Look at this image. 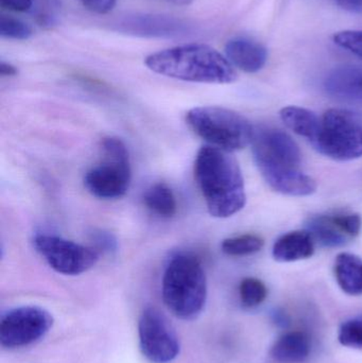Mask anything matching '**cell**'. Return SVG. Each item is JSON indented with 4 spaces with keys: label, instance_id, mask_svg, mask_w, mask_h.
<instances>
[{
    "label": "cell",
    "instance_id": "obj_32",
    "mask_svg": "<svg viewBox=\"0 0 362 363\" xmlns=\"http://www.w3.org/2000/svg\"><path fill=\"white\" fill-rule=\"evenodd\" d=\"M165 1L176 4V6H189V4H193L195 0H165Z\"/></svg>",
    "mask_w": 362,
    "mask_h": 363
},
{
    "label": "cell",
    "instance_id": "obj_21",
    "mask_svg": "<svg viewBox=\"0 0 362 363\" xmlns=\"http://www.w3.org/2000/svg\"><path fill=\"white\" fill-rule=\"evenodd\" d=\"M268 289L261 279L247 277L239 286V296L242 304L247 308H255L265 302Z\"/></svg>",
    "mask_w": 362,
    "mask_h": 363
},
{
    "label": "cell",
    "instance_id": "obj_5",
    "mask_svg": "<svg viewBox=\"0 0 362 363\" xmlns=\"http://www.w3.org/2000/svg\"><path fill=\"white\" fill-rule=\"evenodd\" d=\"M191 130L210 146L233 152L252 143L254 128L235 111L220 106H198L186 115Z\"/></svg>",
    "mask_w": 362,
    "mask_h": 363
},
{
    "label": "cell",
    "instance_id": "obj_6",
    "mask_svg": "<svg viewBox=\"0 0 362 363\" xmlns=\"http://www.w3.org/2000/svg\"><path fill=\"white\" fill-rule=\"evenodd\" d=\"M312 145L321 155L335 161L359 159L362 157V114L348 108L327 111Z\"/></svg>",
    "mask_w": 362,
    "mask_h": 363
},
{
    "label": "cell",
    "instance_id": "obj_11",
    "mask_svg": "<svg viewBox=\"0 0 362 363\" xmlns=\"http://www.w3.org/2000/svg\"><path fill=\"white\" fill-rule=\"evenodd\" d=\"M121 30L130 34L149 38H171L185 34L186 23L164 15H135L120 23Z\"/></svg>",
    "mask_w": 362,
    "mask_h": 363
},
{
    "label": "cell",
    "instance_id": "obj_13",
    "mask_svg": "<svg viewBox=\"0 0 362 363\" xmlns=\"http://www.w3.org/2000/svg\"><path fill=\"white\" fill-rule=\"evenodd\" d=\"M324 87L329 95L338 99L362 104V68H336L325 79Z\"/></svg>",
    "mask_w": 362,
    "mask_h": 363
},
{
    "label": "cell",
    "instance_id": "obj_7",
    "mask_svg": "<svg viewBox=\"0 0 362 363\" xmlns=\"http://www.w3.org/2000/svg\"><path fill=\"white\" fill-rule=\"evenodd\" d=\"M103 161L89 169L84 185L96 198L114 200L125 196L131 184L129 151L123 140L106 138L102 140Z\"/></svg>",
    "mask_w": 362,
    "mask_h": 363
},
{
    "label": "cell",
    "instance_id": "obj_26",
    "mask_svg": "<svg viewBox=\"0 0 362 363\" xmlns=\"http://www.w3.org/2000/svg\"><path fill=\"white\" fill-rule=\"evenodd\" d=\"M59 8V0H38V4L32 10H35L36 21L40 25L50 26L57 17Z\"/></svg>",
    "mask_w": 362,
    "mask_h": 363
},
{
    "label": "cell",
    "instance_id": "obj_22",
    "mask_svg": "<svg viewBox=\"0 0 362 363\" xmlns=\"http://www.w3.org/2000/svg\"><path fill=\"white\" fill-rule=\"evenodd\" d=\"M338 341L344 347L362 350V315L342 323L338 333Z\"/></svg>",
    "mask_w": 362,
    "mask_h": 363
},
{
    "label": "cell",
    "instance_id": "obj_17",
    "mask_svg": "<svg viewBox=\"0 0 362 363\" xmlns=\"http://www.w3.org/2000/svg\"><path fill=\"white\" fill-rule=\"evenodd\" d=\"M283 123L298 135L315 142L320 130L321 118L314 112L300 106H286L281 111Z\"/></svg>",
    "mask_w": 362,
    "mask_h": 363
},
{
    "label": "cell",
    "instance_id": "obj_15",
    "mask_svg": "<svg viewBox=\"0 0 362 363\" xmlns=\"http://www.w3.org/2000/svg\"><path fill=\"white\" fill-rule=\"evenodd\" d=\"M315 253V241L308 230H295L278 239L273 245L274 259L293 262L307 259Z\"/></svg>",
    "mask_w": 362,
    "mask_h": 363
},
{
    "label": "cell",
    "instance_id": "obj_4",
    "mask_svg": "<svg viewBox=\"0 0 362 363\" xmlns=\"http://www.w3.org/2000/svg\"><path fill=\"white\" fill-rule=\"evenodd\" d=\"M162 294L174 317L185 321L196 319L208 298V281L200 260L186 254L172 258L164 273Z\"/></svg>",
    "mask_w": 362,
    "mask_h": 363
},
{
    "label": "cell",
    "instance_id": "obj_2",
    "mask_svg": "<svg viewBox=\"0 0 362 363\" xmlns=\"http://www.w3.org/2000/svg\"><path fill=\"white\" fill-rule=\"evenodd\" d=\"M195 178L213 217H232L246 205L242 170L227 151L202 147L196 157Z\"/></svg>",
    "mask_w": 362,
    "mask_h": 363
},
{
    "label": "cell",
    "instance_id": "obj_18",
    "mask_svg": "<svg viewBox=\"0 0 362 363\" xmlns=\"http://www.w3.org/2000/svg\"><path fill=\"white\" fill-rule=\"evenodd\" d=\"M308 232L312 234L314 240L318 241L324 247H342L350 240L334 221L333 215H321L312 218L308 223Z\"/></svg>",
    "mask_w": 362,
    "mask_h": 363
},
{
    "label": "cell",
    "instance_id": "obj_10",
    "mask_svg": "<svg viewBox=\"0 0 362 363\" xmlns=\"http://www.w3.org/2000/svg\"><path fill=\"white\" fill-rule=\"evenodd\" d=\"M138 338L140 351L150 362L170 363L180 354V341L174 326L155 307H148L140 315Z\"/></svg>",
    "mask_w": 362,
    "mask_h": 363
},
{
    "label": "cell",
    "instance_id": "obj_9",
    "mask_svg": "<svg viewBox=\"0 0 362 363\" xmlns=\"http://www.w3.org/2000/svg\"><path fill=\"white\" fill-rule=\"evenodd\" d=\"M34 247L51 269L63 275H80L91 270L99 260V252L94 247L79 245L53 235H38Z\"/></svg>",
    "mask_w": 362,
    "mask_h": 363
},
{
    "label": "cell",
    "instance_id": "obj_24",
    "mask_svg": "<svg viewBox=\"0 0 362 363\" xmlns=\"http://www.w3.org/2000/svg\"><path fill=\"white\" fill-rule=\"evenodd\" d=\"M334 42L362 59V30H346L334 36Z\"/></svg>",
    "mask_w": 362,
    "mask_h": 363
},
{
    "label": "cell",
    "instance_id": "obj_25",
    "mask_svg": "<svg viewBox=\"0 0 362 363\" xmlns=\"http://www.w3.org/2000/svg\"><path fill=\"white\" fill-rule=\"evenodd\" d=\"M333 218L349 238H355L361 234L362 219L358 213H337L333 215Z\"/></svg>",
    "mask_w": 362,
    "mask_h": 363
},
{
    "label": "cell",
    "instance_id": "obj_30",
    "mask_svg": "<svg viewBox=\"0 0 362 363\" xmlns=\"http://www.w3.org/2000/svg\"><path fill=\"white\" fill-rule=\"evenodd\" d=\"M335 1L344 10L362 14V0H335Z\"/></svg>",
    "mask_w": 362,
    "mask_h": 363
},
{
    "label": "cell",
    "instance_id": "obj_16",
    "mask_svg": "<svg viewBox=\"0 0 362 363\" xmlns=\"http://www.w3.org/2000/svg\"><path fill=\"white\" fill-rule=\"evenodd\" d=\"M335 277L342 291L349 296H362V259L351 253H341L335 262Z\"/></svg>",
    "mask_w": 362,
    "mask_h": 363
},
{
    "label": "cell",
    "instance_id": "obj_3",
    "mask_svg": "<svg viewBox=\"0 0 362 363\" xmlns=\"http://www.w3.org/2000/svg\"><path fill=\"white\" fill-rule=\"evenodd\" d=\"M145 64L155 74L186 82L229 84L237 79L227 57L203 44L182 45L157 51L148 55Z\"/></svg>",
    "mask_w": 362,
    "mask_h": 363
},
{
    "label": "cell",
    "instance_id": "obj_14",
    "mask_svg": "<svg viewBox=\"0 0 362 363\" xmlns=\"http://www.w3.org/2000/svg\"><path fill=\"white\" fill-rule=\"evenodd\" d=\"M312 353V339L302 330L282 335L270 350V357L278 363H302Z\"/></svg>",
    "mask_w": 362,
    "mask_h": 363
},
{
    "label": "cell",
    "instance_id": "obj_31",
    "mask_svg": "<svg viewBox=\"0 0 362 363\" xmlns=\"http://www.w3.org/2000/svg\"><path fill=\"white\" fill-rule=\"evenodd\" d=\"M18 74V70L12 64L6 63V62H0V74L1 77H13Z\"/></svg>",
    "mask_w": 362,
    "mask_h": 363
},
{
    "label": "cell",
    "instance_id": "obj_8",
    "mask_svg": "<svg viewBox=\"0 0 362 363\" xmlns=\"http://www.w3.org/2000/svg\"><path fill=\"white\" fill-rule=\"evenodd\" d=\"M52 325V315L40 307L11 309L0 321V345L6 350L29 347L44 338Z\"/></svg>",
    "mask_w": 362,
    "mask_h": 363
},
{
    "label": "cell",
    "instance_id": "obj_29",
    "mask_svg": "<svg viewBox=\"0 0 362 363\" xmlns=\"http://www.w3.org/2000/svg\"><path fill=\"white\" fill-rule=\"evenodd\" d=\"M34 0H0V6L13 12H28L33 8Z\"/></svg>",
    "mask_w": 362,
    "mask_h": 363
},
{
    "label": "cell",
    "instance_id": "obj_1",
    "mask_svg": "<svg viewBox=\"0 0 362 363\" xmlns=\"http://www.w3.org/2000/svg\"><path fill=\"white\" fill-rule=\"evenodd\" d=\"M251 145L255 163L272 189L291 196H310L316 191V181L302 172L301 150L286 132L257 128Z\"/></svg>",
    "mask_w": 362,
    "mask_h": 363
},
{
    "label": "cell",
    "instance_id": "obj_27",
    "mask_svg": "<svg viewBox=\"0 0 362 363\" xmlns=\"http://www.w3.org/2000/svg\"><path fill=\"white\" fill-rule=\"evenodd\" d=\"M78 1L91 12L106 14L114 9L117 0H78Z\"/></svg>",
    "mask_w": 362,
    "mask_h": 363
},
{
    "label": "cell",
    "instance_id": "obj_19",
    "mask_svg": "<svg viewBox=\"0 0 362 363\" xmlns=\"http://www.w3.org/2000/svg\"><path fill=\"white\" fill-rule=\"evenodd\" d=\"M147 208L162 218H171L176 215L178 204L176 196L169 186L157 183L151 186L144 194Z\"/></svg>",
    "mask_w": 362,
    "mask_h": 363
},
{
    "label": "cell",
    "instance_id": "obj_20",
    "mask_svg": "<svg viewBox=\"0 0 362 363\" xmlns=\"http://www.w3.org/2000/svg\"><path fill=\"white\" fill-rule=\"evenodd\" d=\"M265 241L257 235L246 234L225 239L221 245L223 253L234 257L252 255L261 251Z\"/></svg>",
    "mask_w": 362,
    "mask_h": 363
},
{
    "label": "cell",
    "instance_id": "obj_28",
    "mask_svg": "<svg viewBox=\"0 0 362 363\" xmlns=\"http://www.w3.org/2000/svg\"><path fill=\"white\" fill-rule=\"evenodd\" d=\"M94 242L97 245L98 252H112L116 249V239L108 233H95L94 234Z\"/></svg>",
    "mask_w": 362,
    "mask_h": 363
},
{
    "label": "cell",
    "instance_id": "obj_12",
    "mask_svg": "<svg viewBox=\"0 0 362 363\" xmlns=\"http://www.w3.org/2000/svg\"><path fill=\"white\" fill-rule=\"evenodd\" d=\"M225 57L232 65L249 74L259 72L267 63V49L249 38H231L225 45Z\"/></svg>",
    "mask_w": 362,
    "mask_h": 363
},
{
    "label": "cell",
    "instance_id": "obj_23",
    "mask_svg": "<svg viewBox=\"0 0 362 363\" xmlns=\"http://www.w3.org/2000/svg\"><path fill=\"white\" fill-rule=\"evenodd\" d=\"M0 35L11 40H25L31 38L32 29L27 23L15 17L0 16Z\"/></svg>",
    "mask_w": 362,
    "mask_h": 363
}]
</instances>
